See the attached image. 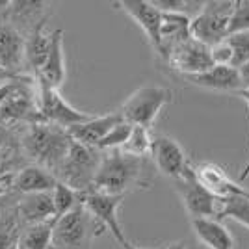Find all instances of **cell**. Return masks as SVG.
I'll use <instances>...</instances> for the list:
<instances>
[{
    "label": "cell",
    "mask_w": 249,
    "mask_h": 249,
    "mask_svg": "<svg viewBox=\"0 0 249 249\" xmlns=\"http://www.w3.org/2000/svg\"><path fill=\"white\" fill-rule=\"evenodd\" d=\"M0 65L13 76H24V37L6 21H0Z\"/></svg>",
    "instance_id": "5bb4252c"
},
{
    "label": "cell",
    "mask_w": 249,
    "mask_h": 249,
    "mask_svg": "<svg viewBox=\"0 0 249 249\" xmlns=\"http://www.w3.org/2000/svg\"><path fill=\"white\" fill-rule=\"evenodd\" d=\"M166 62L173 71L180 73L184 78L205 73L210 67H214L210 47L194 39V37L177 45L175 49L169 52Z\"/></svg>",
    "instance_id": "30bf717a"
},
{
    "label": "cell",
    "mask_w": 249,
    "mask_h": 249,
    "mask_svg": "<svg viewBox=\"0 0 249 249\" xmlns=\"http://www.w3.org/2000/svg\"><path fill=\"white\" fill-rule=\"evenodd\" d=\"M15 203H17V199H15ZM15 203H11L10 208L0 216V249H15L19 246L22 223L17 216Z\"/></svg>",
    "instance_id": "cb8c5ba5"
},
{
    "label": "cell",
    "mask_w": 249,
    "mask_h": 249,
    "mask_svg": "<svg viewBox=\"0 0 249 249\" xmlns=\"http://www.w3.org/2000/svg\"><path fill=\"white\" fill-rule=\"evenodd\" d=\"M186 249H208V248H205L203 244L196 242V244H186Z\"/></svg>",
    "instance_id": "f35d334b"
},
{
    "label": "cell",
    "mask_w": 249,
    "mask_h": 249,
    "mask_svg": "<svg viewBox=\"0 0 249 249\" xmlns=\"http://www.w3.org/2000/svg\"><path fill=\"white\" fill-rule=\"evenodd\" d=\"M15 249H24V248H21V246H17V248H15Z\"/></svg>",
    "instance_id": "7bdbcfd3"
},
{
    "label": "cell",
    "mask_w": 249,
    "mask_h": 249,
    "mask_svg": "<svg viewBox=\"0 0 249 249\" xmlns=\"http://www.w3.org/2000/svg\"><path fill=\"white\" fill-rule=\"evenodd\" d=\"M238 71H240V78H242V86H244V89H249V63L242 65Z\"/></svg>",
    "instance_id": "d590c367"
},
{
    "label": "cell",
    "mask_w": 249,
    "mask_h": 249,
    "mask_svg": "<svg viewBox=\"0 0 249 249\" xmlns=\"http://www.w3.org/2000/svg\"><path fill=\"white\" fill-rule=\"evenodd\" d=\"M104 232V227L88 212L82 205L54 221L52 244L58 249H91L97 236Z\"/></svg>",
    "instance_id": "277c9868"
},
{
    "label": "cell",
    "mask_w": 249,
    "mask_h": 249,
    "mask_svg": "<svg viewBox=\"0 0 249 249\" xmlns=\"http://www.w3.org/2000/svg\"><path fill=\"white\" fill-rule=\"evenodd\" d=\"M153 142H155V136L151 134V128L132 124V132L128 136L126 143L121 147V151L126 153V155L142 156V158H143V156H151Z\"/></svg>",
    "instance_id": "4316f807"
},
{
    "label": "cell",
    "mask_w": 249,
    "mask_h": 249,
    "mask_svg": "<svg viewBox=\"0 0 249 249\" xmlns=\"http://www.w3.org/2000/svg\"><path fill=\"white\" fill-rule=\"evenodd\" d=\"M190 225L194 229V234L199 244L208 249H236L234 236L219 219L203 218L190 219Z\"/></svg>",
    "instance_id": "7402d4cb"
},
{
    "label": "cell",
    "mask_w": 249,
    "mask_h": 249,
    "mask_svg": "<svg viewBox=\"0 0 249 249\" xmlns=\"http://www.w3.org/2000/svg\"><path fill=\"white\" fill-rule=\"evenodd\" d=\"M49 17L51 15L47 11V4L45 2L15 0V2H11L6 22H10L13 28H17V30L21 32L22 37H26L36 26H39Z\"/></svg>",
    "instance_id": "d6986e66"
},
{
    "label": "cell",
    "mask_w": 249,
    "mask_h": 249,
    "mask_svg": "<svg viewBox=\"0 0 249 249\" xmlns=\"http://www.w3.org/2000/svg\"><path fill=\"white\" fill-rule=\"evenodd\" d=\"M67 78V67H65V43H63V30L56 28L52 30V47L49 58L37 74V82L45 84L49 88L60 89Z\"/></svg>",
    "instance_id": "e0dca14e"
},
{
    "label": "cell",
    "mask_w": 249,
    "mask_h": 249,
    "mask_svg": "<svg viewBox=\"0 0 249 249\" xmlns=\"http://www.w3.org/2000/svg\"><path fill=\"white\" fill-rule=\"evenodd\" d=\"M210 54H212V62L214 65H225V67H234V52L231 49L227 39L216 43L210 47Z\"/></svg>",
    "instance_id": "1f68e13d"
},
{
    "label": "cell",
    "mask_w": 249,
    "mask_h": 249,
    "mask_svg": "<svg viewBox=\"0 0 249 249\" xmlns=\"http://www.w3.org/2000/svg\"><path fill=\"white\" fill-rule=\"evenodd\" d=\"M8 194H10V186H0V197H4Z\"/></svg>",
    "instance_id": "ab89813d"
},
{
    "label": "cell",
    "mask_w": 249,
    "mask_h": 249,
    "mask_svg": "<svg viewBox=\"0 0 249 249\" xmlns=\"http://www.w3.org/2000/svg\"><path fill=\"white\" fill-rule=\"evenodd\" d=\"M188 82L197 88L210 89V91H223V93H240L244 89L240 71L236 67H225V65H214L208 71L196 76H186Z\"/></svg>",
    "instance_id": "2e32d148"
},
{
    "label": "cell",
    "mask_w": 249,
    "mask_h": 249,
    "mask_svg": "<svg viewBox=\"0 0 249 249\" xmlns=\"http://www.w3.org/2000/svg\"><path fill=\"white\" fill-rule=\"evenodd\" d=\"M242 99V101H246L248 103V106H249V89H242L240 93H236ZM249 177V158H248V162H246V166L242 167V173H240V182H244L246 178Z\"/></svg>",
    "instance_id": "d6a6232c"
},
{
    "label": "cell",
    "mask_w": 249,
    "mask_h": 249,
    "mask_svg": "<svg viewBox=\"0 0 249 249\" xmlns=\"http://www.w3.org/2000/svg\"><path fill=\"white\" fill-rule=\"evenodd\" d=\"M234 10V2H205L197 15L192 19L190 34L194 39L212 47L229 37L231 17Z\"/></svg>",
    "instance_id": "8992f818"
},
{
    "label": "cell",
    "mask_w": 249,
    "mask_h": 249,
    "mask_svg": "<svg viewBox=\"0 0 249 249\" xmlns=\"http://www.w3.org/2000/svg\"><path fill=\"white\" fill-rule=\"evenodd\" d=\"M52 201H54V210H56V219L63 218L65 214H69L71 210L82 205L84 203V194L76 192L67 184H63L58 180L56 188L52 190Z\"/></svg>",
    "instance_id": "484cf974"
},
{
    "label": "cell",
    "mask_w": 249,
    "mask_h": 249,
    "mask_svg": "<svg viewBox=\"0 0 249 249\" xmlns=\"http://www.w3.org/2000/svg\"><path fill=\"white\" fill-rule=\"evenodd\" d=\"M49 249H58V248H56V246H54V244H52V246H51V248H49Z\"/></svg>",
    "instance_id": "b9f144b4"
},
{
    "label": "cell",
    "mask_w": 249,
    "mask_h": 249,
    "mask_svg": "<svg viewBox=\"0 0 249 249\" xmlns=\"http://www.w3.org/2000/svg\"><path fill=\"white\" fill-rule=\"evenodd\" d=\"M71 142L73 138L65 128L49 121H36L24 126L19 138V147L21 153L32 164L41 166L54 175H58L63 160L69 153Z\"/></svg>",
    "instance_id": "7a4b0ae2"
},
{
    "label": "cell",
    "mask_w": 249,
    "mask_h": 249,
    "mask_svg": "<svg viewBox=\"0 0 249 249\" xmlns=\"http://www.w3.org/2000/svg\"><path fill=\"white\" fill-rule=\"evenodd\" d=\"M162 249H186V244L184 242H169Z\"/></svg>",
    "instance_id": "74e56055"
},
{
    "label": "cell",
    "mask_w": 249,
    "mask_h": 249,
    "mask_svg": "<svg viewBox=\"0 0 249 249\" xmlns=\"http://www.w3.org/2000/svg\"><path fill=\"white\" fill-rule=\"evenodd\" d=\"M47 21L36 26L24 37V67H28L32 73L36 74V78L47 62L52 47V32L47 30Z\"/></svg>",
    "instance_id": "ffe728a7"
},
{
    "label": "cell",
    "mask_w": 249,
    "mask_h": 249,
    "mask_svg": "<svg viewBox=\"0 0 249 249\" xmlns=\"http://www.w3.org/2000/svg\"><path fill=\"white\" fill-rule=\"evenodd\" d=\"M173 101V91L164 86H142L126 97L121 104V115L124 121L136 126L151 128L162 108Z\"/></svg>",
    "instance_id": "5b68a950"
},
{
    "label": "cell",
    "mask_w": 249,
    "mask_h": 249,
    "mask_svg": "<svg viewBox=\"0 0 249 249\" xmlns=\"http://www.w3.org/2000/svg\"><path fill=\"white\" fill-rule=\"evenodd\" d=\"M103 162V151L97 147L84 145L80 142H71L69 153L58 171V180L73 188L80 194H88L93 190L97 171Z\"/></svg>",
    "instance_id": "3957f363"
},
{
    "label": "cell",
    "mask_w": 249,
    "mask_h": 249,
    "mask_svg": "<svg viewBox=\"0 0 249 249\" xmlns=\"http://www.w3.org/2000/svg\"><path fill=\"white\" fill-rule=\"evenodd\" d=\"M123 199L124 196H108V194H101V192L84 194V207L103 225L104 231H108L114 236L119 246H124L128 242L124 236L123 227L119 223V218H117V210L121 207Z\"/></svg>",
    "instance_id": "8fae6325"
},
{
    "label": "cell",
    "mask_w": 249,
    "mask_h": 249,
    "mask_svg": "<svg viewBox=\"0 0 249 249\" xmlns=\"http://www.w3.org/2000/svg\"><path fill=\"white\" fill-rule=\"evenodd\" d=\"M37 106H39V114L45 121L58 124L65 130H69V128L93 117L86 112L76 110L73 104L67 103L65 97H62V93H60V89L49 88L41 82H37Z\"/></svg>",
    "instance_id": "ba28073f"
},
{
    "label": "cell",
    "mask_w": 249,
    "mask_h": 249,
    "mask_svg": "<svg viewBox=\"0 0 249 249\" xmlns=\"http://www.w3.org/2000/svg\"><path fill=\"white\" fill-rule=\"evenodd\" d=\"M173 188H175L177 196L182 201V207L190 216V219L219 218L223 199L214 196L212 192H208L207 188L199 182L194 175V167L180 180H175Z\"/></svg>",
    "instance_id": "52a82bcc"
},
{
    "label": "cell",
    "mask_w": 249,
    "mask_h": 249,
    "mask_svg": "<svg viewBox=\"0 0 249 249\" xmlns=\"http://www.w3.org/2000/svg\"><path fill=\"white\" fill-rule=\"evenodd\" d=\"M58 184V178L49 169L36 164H28L17 169V173L13 175L10 190L26 196V194H41V192H52Z\"/></svg>",
    "instance_id": "9a60e30c"
},
{
    "label": "cell",
    "mask_w": 249,
    "mask_h": 249,
    "mask_svg": "<svg viewBox=\"0 0 249 249\" xmlns=\"http://www.w3.org/2000/svg\"><path fill=\"white\" fill-rule=\"evenodd\" d=\"M249 30V0H234V10L231 17L229 36L238 34V32Z\"/></svg>",
    "instance_id": "f546056e"
},
{
    "label": "cell",
    "mask_w": 249,
    "mask_h": 249,
    "mask_svg": "<svg viewBox=\"0 0 249 249\" xmlns=\"http://www.w3.org/2000/svg\"><path fill=\"white\" fill-rule=\"evenodd\" d=\"M15 156V140H13V134L6 126H0V164L6 166L8 169L10 167V158ZM13 173H17L15 169H11Z\"/></svg>",
    "instance_id": "4dcf8cb0"
},
{
    "label": "cell",
    "mask_w": 249,
    "mask_h": 249,
    "mask_svg": "<svg viewBox=\"0 0 249 249\" xmlns=\"http://www.w3.org/2000/svg\"><path fill=\"white\" fill-rule=\"evenodd\" d=\"M17 196L19 194H15V192H11L10 190V194L8 196H4V197H0V216L10 208L11 203H15V199H17Z\"/></svg>",
    "instance_id": "e575fe53"
},
{
    "label": "cell",
    "mask_w": 249,
    "mask_h": 249,
    "mask_svg": "<svg viewBox=\"0 0 249 249\" xmlns=\"http://www.w3.org/2000/svg\"><path fill=\"white\" fill-rule=\"evenodd\" d=\"M227 43L234 52V67L236 69L249 63V30L231 34L227 37Z\"/></svg>",
    "instance_id": "f1b7e54d"
},
{
    "label": "cell",
    "mask_w": 249,
    "mask_h": 249,
    "mask_svg": "<svg viewBox=\"0 0 249 249\" xmlns=\"http://www.w3.org/2000/svg\"><path fill=\"white\" fill-rule=\"evenodd\" d=\"M218 219L219 221L232 219V221L249 229V190H244L240 194H232V196L223 199Z\"/></svg>",
    "instance_id": "603a6c76"
},
{
    "label": "cell",
    "mask_w": 249,
    "mask_h": 249,
    "mask_svg": "<svg viewBox=\"0 0 249 249\" xmlns=\"http://www.w3.org/2000/svg\"><path fill=\"white\" fill-rule=\"evenodd\" d=\"M15 210H17V216L21 219L22 227L56 221V210H54L52 192L19 196L17 203H15Z\"/></svg>",
    "instance_id": "4fadbf2b"
},
{
    "label": "cell",
    "mask_w": 249,
    "mask_h": 249,
    "mask_svg": "<svg viewBox=\"0 0 249 249\" xmlns=\"http://www.w3.org/2000/svg\"><path fill=\"white\" fill-rule=\"evenodd\" d=\"M52 234H54V221L22 227L19 246L24 249H49L52 246Z\"/></svg>",
    "instance_id": "d4e9b609"
},
{
    "label": "cell",
    "mask_w": 249,
    "mask_h": 249,
    "mask_svg": "<svg viewBox=\"0 0 249 249\" xmlns=\"http://www.w3.org/2000/svg\"><path fill=\"white\" fill-rule=\"evenodd\" d=\"M156 167L151 156H132L121 149L103 153L91 192L126 196L134 190H149L155 182Z\"/></svg>",
    "instance_id": "6da1fadb"
},
{
    "label": "cell",
    "mask_w": 249,
    "mask_h": 249,
    "mask_svg": "<svg viewBox=\"0 0 249 249\" xmlns=\"http://www.w3.org/2000/svg\"><path fill=\"white\" fill-rule=\"evenodd\" d=\"M121 121H124L121 112L93 115L91 119H88V121L69 128L67 132H69V136L73 138L74 142H80V143L89 147H97L106 138V134L114 128L115 124L121 123Z\"/></svg>",
    "instance_id": "ac0fdd59"
},
{
    "label": "cell",
    "mask_w": 249,
    "mask_h": 249,
    "mask_svg": "<svg viewBox=\"0 0 249 249\" xmlns=\"http://www.w3.org/2000/svg\"><path fill=\"white\" fill-rule=\"evenodd\" d=\"M194 175L208 192H212L214 196H218L221 199L244 192V188L236 182H232L231 177L227 175V171L214 162H201L197 166H194Z\"/></svg>",
    "instance_id": "44dd1931"
},
{
    "label": "cell",
    "mask_w": 249,
    "mask_h": 249,
    "mask_svg": "<svg viewBox=\"0 0 249 249\" xmlns=\"http://www.w3.org/2000/svg\"><path fill=\"white\" fill-rule=\"evenodd\" d=\"M123 249H147V248H138V246H134V244H130V242H126L124 246H121Z\"/></svg>",
    "instance_id": "60d3db41"
},
{
    "label": "cell",
    "mask_w": 249,
    "mask_h": 249,
    "mask_svg": "<svg viewBox=\"0 0 249 249\" xmlns=\"http://www.w3.org/2000/svg\"><path fill=\"white\" fill-rule=\"evenodd\" d=\"M132 132V124L128 123V121H121L119 124H115L114 128L106 134L103 142L97 145L99 151H114V149H121V147L126 143V140H128V136Z\"/></svg>",
    "instance_id": "83f0119b"
},
{
    "label": "cell",
    "mask_w": 249,
    "mask_h": 249,
    "mask_svg": "<svg viewBox=\"0 0 249 249\" xmlns=\"http://www.w3.org/2000/svg\"><path fill=\"white\" fill-rule=\"evenodd\" d=\"M151 158H153V164H155L156 171L162 173L164 177H167V178H171L173 182L180 180L194 167L190 164V158H188L186 151L171 136H155Z\"/></svg>",
    "instance_id": "9c48e42d"
},
{
    "label": "cell",
    "mask_w": 249,
    "mask_h": 249,
    "mask_svg": "<svg viewBox=\"0 0 249 249\" xmlns=\"http://www.w3.org/2000/svg\"><path fill=\"white\" fill-rule=\"evenodd\" d=\"M17 78H22V76H13V74L8 73V71L0 65V82H10V80H17Z\"/></svg>",
    "instance_id": "8d00e7d4"
},
{
    "label": "cell",
    "mask_w": 249,
    "mask_h": 249,
    "mask_svg": "<svg viewBox=\"0 0 249 249\" xmlns=\"http://www.w3.org/2000/svg\"><path fill=\"white\" fill-rule=\"evenodd\" d=\"M0 84H4V82H0Z\"/></svg>",
    "instance_id": "ee69618b"
},
{
    "label": "cell",
    "mask_w": 249,
    "mask_h": 249,
    "mask_svg": "<svg viewBox=\"0 0 249 249\" xmlns=\"http://www.w3.org/2000/svg\"><path fill=\"white\" fill-rule=\"evenodd\" d=\"M13 171L8 169L6 166L0 164V186H11V180H13Z\"/></svg>",
    "instance_id": "836d02e7"
},
{
    "label": "cell",
    "mask_w": 249,
    "mask_h": 249,
    "mask_svg": "<svg viewBox=\"0 0 249 249\" xmlns=\"http://www.w3.org/2000/svg\"><path fill=\"white\" fill-rule=\"evenodd\" d=\"M115 6H119L143 30L147 41L153 47V51L156 54H160V47H162V39H160L162 11L158 10L153 2H147V0H123V2H117Z\"/></svg>",
    "instance_id": "7c38bea8"
}]
</instances>
